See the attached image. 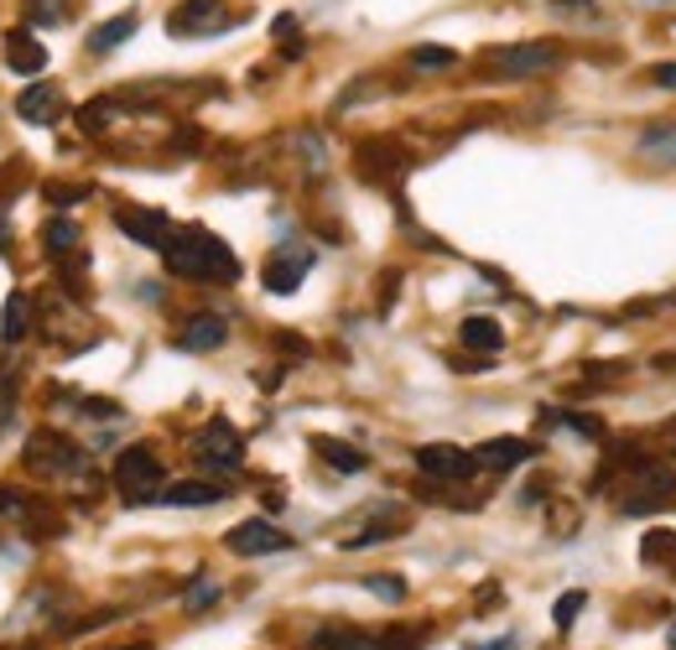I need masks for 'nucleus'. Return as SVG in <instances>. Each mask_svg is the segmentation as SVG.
<instances>
[{"instance_id":"nucleus-1","label":"nucleus","mask_w":676,"mask_h":650,"mask_svg":"<svg viewBox=\"0 0 676 650\" xmlns=\"http://www.w3.org/2000/svg\"><path fill=\"white\" fill-rule=\"evenodd\" d=\"M162 256H167V271L187 276V281H235L239 276L235 250H229L219 235H208V229H183V235H172V240L162 245Z\"/></svg>"},{"instance_id":"nucleus-2","label":"nucleus","mask_w":676,"mask_h":650,"mask_svg":"<svg viewBox=\"0 0 676 650\" xmlns=\"http://www.w3.org/2000/svg\"><path fill=\"white\" fill-rule=\"evenodd\" d=\"M115 489L131 505H152L162 495V458H156L152 447H125L115 458Z\"/></svg>"},{"instance_id":"nucleus-3","label":"nucleus","mask_w":676,"mask_h":650,"mask_svg":"<svg viewBox=\"0 0 676 650\" xmlns=\"http://www.w3.org/2000/svg\"><path fill=\"white\" fill-rule=\"evenodd\" d=\"M562 52L552 42H510V48H490L484 52V69L505 73V79H525V73H546L557 69Z\"/></svg>"},{"instance_id":"nucleus-4","label":"nucleus","mask_w":676,"mask_h":650,"mask_svg":"<svg viewBox=\"0 0 676 650\" xmlns=\"http://www.w3.org/2000/svg\"><path fill=\"white\" fill-rule=\"evenodd\" d=\"M235 21L239 17L224 0H183L167 17V32L172 37H214V32H224V27H235Z\"/></svg>"},{"instance_id":"nucleus-5","label":"nucleus","mask_w":676,"mask_h":650,"mask_svg":"<svg viewBox=\"0 0 676 650\" xmlns=\"http://www.w3.org/2000/svg\"><path fill=\"white\" fill-rule=\"evenodd\" d=\"M406 526L401 510H390V505H370V510H359L349 526H344V541L338 547L344 551H365V547H380V541H390L396 530Z\"/></svg>"},{"instance_id":"nucleus-6","label":"nucleus","mask_w":676,"mask_h":650,"mask_svg":"<svg viewBox=\"0 0 676 650\" xmlns=\"http://www.w3.org/2000/svg\"><path fill=\"white\" fill-rule=\"evenodd\" d=\"M198 463L203 468H224V474H239L245 463V437H239L224 416H214L208 427L198 432Z\"/></svg>"},{"instance_id":"nucleus-7","label":"nucleus","mask_w":676,"mask_h":650,"mask_svg":"<svg viewBox=\"0 0 676 650\" xmlns=\"http://www.w3.org/2000/svg\"><path fill=\"white\" fill-rule=\"evenodd\" d=\"M224 541H229L235 557H276V551L291 547V536L281 526H270V520H239Z\"/></svg>"},{"instance_id":"nucleus-8","label":"nucleus","mask_w":676,"mask_h":650,"mask_svg":"<svg viewBox=\"0 0 676 650\" xmlns=\"http://www.w3.org/2000/svg\"><path fill=\"white\" fill-rule=\"evenodd\" d=\"M27 458L42 474H79L84 468V453L68 443V437H58V432H37L32 443H27Z\"/></svg>"},{"instance_id":"nucleus-9","label":"nucleus","mask_w":676,"mask_h":650,"mask_svg":"<svg viewBox=\"0 0 676 650\" xmlns=\"http://www.w3.org/2000/svg\"><path fill=\"white\" fill-rule=\"evenodd\" d=\"M417 468H422L427 479H469L479 463H473V453H463L453 443H427V447H417Z\"/></svg>"},{"instance_id":"nucleus-10","label":"nucleus","mask_w":676,"mask_h":650,"mask_svg":"<svg viewBox=\"0 0 676 650\" xmlns=\"http://www.w3.org/2000/svg\"><path fill=\"white\" fill-rule=\"evenodd\" d=\"M313 250H303V245H287V250H276V256L266 260V291H276V297H287V291H297V281H303L307 271H313Z\"/></svg>"},{"instance_id":"nucleus-11","label":"nucleus","mask_w":676,"mask_h":650,"mask_svg":"<svg viewBox=\"0 0 676 650\" xmlns=\"http://www.w3.org/2000/svg\"><path fill=\"white\" fill-rule=\"evenodd\" d=\"M115 224L131 235V240L146 245V250H162V245L172 240V219L162 214V208H120Z\"/></svg>"},{"instance_id":"nucleus-12","label":"nucleus","mask_w":676,"mask_h":650,"mask_svg":"<svg viewBox=\"0 0 676 650\" xmlns=\"http://www.w3.org/2000/svg\"><path fill=\"white\" fill-rule=\"evenodd\" d=\"M63 110H68V100H63V89L58 84H32V89H21L17 94V115L27 125H58Z\"/></svg>"},{"instance_id":"nucleus-13","label":"nucleus","mask_w":676,"mask_h":650,"mask_svg":"<svg viewBox=\"0 0 676 650\" xmlns=\"http://www.w3.org/2000/svg\"><path fill=\"white\" fill-rule=\"evenodd\" d=\"M224 339H229V323H224L219 312H198V318L183 323L177 349H187V354H214V349H224Z\"/></svg>"},{"instance_id":"nucleus-14","label":"nucleus","mask_w":676,"mask_h":650,"mask_svg":"<svg viewBox=\"0 0 676 650\" xmlns=\"http://www.w3.org/2000/svg\"><path fill=\"white\" fill-rule=\"evenodd\" d=\"M531 458V443L525 437H490V443L473 447V463L479 468H515V463Z\"/></svg>"},{"instance_id":"nucleus-15","label":"nucleus","mask_w":676,"mask_h":650,"mask_svg":"<svg viewBox=\"0 0 676 650\" xmlns=\"http://www.w3.org/2000/svg\"><path fill=\"white\" fill-rule=\"evenodd\" d=\"M6 63H11V73H42L48 69V48L32 32H6Z\"/></svg>"},{"instance_id":"nucleus-16","label":"nucleus","mask_w":676,"mask_h":650,"mask_svg":"<svg viewBox=\"0 0 676 650\" xmlns=\"http://www.w3.org/2000/svg\"><path fill=\"white\" fill-rule=\"evenodd\" d=\"M224 489L208 479H183L172 484V489H162V505H177V510H203V505H219Z\"/></svg>"},{"instance_id":"nucleus-17","label":"nucleus","mask_w":676,"mask_h":650,"mask_svg":"<svg viewBox=\"0 0 676 650\" xmlns=\"http://www.w3.org/2000/svg\"><path fill=\"white\" fill-rule=\"evenodd\" d=\"M27 333H32V297H27V291H11L6 308H0V339L21 343Z\"/></svg>"},{"instance_id":"nucleus-18","label":"nucleus","mask_w":676,"mask_h":650,"mask_svg":"<svg viewBox=\"0 0 676 650\" xmlns=\"http://www.w3.org/2000/svg\"><path fill=\"white\" fill-rule=\"evenodd\" d=\"M313 447H318V458L328 463V468H338V474H365V468H370V458H365L359 447L338 443V437H313Z\"/></svg>"},{"instance_id":"nucleus-19","label":"nucleus","mask_w":676,"mask_h":650,"mask_svg":"<svg viewBox=\"0 0 676 650\" xmlns=\"http://www.w3.org/2000/svg\"><path fill=\"white\" fill-rule=\"evenodd\" d=\"M307 646L313 650H380L370 634L349 630V625H322L318 634H307Z\"/></svg>"},{"instance_id":"nucleus-20","label":"nucleus","mask_w":676,"mask_h":650,"mask_svg":"<svg viewBox=\"0 0 676 650\" xmlns=\"http://www.w3.org/2000/svg\"><path fill=\"white\" fill-rule=\"evenodd\" d=\"M458 339L469 343V349L500 354V349H505V328L494 323V318H463V328H458Z\"/></svg>"},{"instance_id":"nucleus-21","label":"nucleus","mask_w":676,"mask_h":650,"mask_svg":"<svg viewBox=\"0 0 676 650\" xmlns=\"http://www.w3.org/2000/svg\"><path fill=\"white\" fill-rule=\"evenodd\" d=\"M131 32H135V11H120V17L100 21V27L89 32V52H100V58H104V52H115Z\"/></svg>"},{"instance_id":"nucleus-22","label":"nucleus","mask_w":676,"mask_h":650,"mask_svg":"<svg viewBox=\"0 0 676 650\" xmlns=\"http://www.w3.org/2000/svg\"><path fill=\"white\" fill-rule=\"evenodd\" d=\"M641 152L656 156V162H676V121L656 125V131H645V136H641Z\"/></svg>"},{"instance_id":"nucleus-23","label":"nucleus","mask_w":676,"mask_h":650,"mask_svg":"<svg viewBox=\"0 0 676 650\" xmlns=\"http://www.w3.org/2000/svg\"><path fill=\"white\" fill-rule=\"evenodd\" d=\"M42 245H48L52 256H73V245H79V224H73V219H48Z\"/></svg>"},{"instance_id":"nucleus-24","label":"nucleus","mask_w":676,"mask_h":650,"mask_svg":"<svg viewBox=\"0 0 676 650\" xmlns=\"http://www.w3.org/2000/svg\"><path fill=\"white\" fill-rule=\"evenodd\" d=\"M110 121H115V100H89L84 110H79V125H84L89 136L110 131Z\"/></svg>"},{"instance_id":"nucleus-25","label":"nucleus","mask_w":676,"mask_h":650,"mask_svg":"<svg viewBox=\"0 0 676 650\" xmlns=\"http://www.w3.org/2000/svg\"><path fill=\"white\" fill-rule=\"evenodd\" d=\"M641 557H645L651 567H676V536H672V530H660V536H651Z\"/></svg>"},{"instance_id":"nucleus-26","label":"nucleus","mask_w":676,"mask_h":650,"mask_svg":"<svg viewBox=\"0 0 676 650\" xmlns=\"http://www.w3.org/2000/svg\"><path fill=\"white\" fill-rule=\"evenodd\" d=\"M365 588H370L375 599H386V603H401L406 599V582L396 578V572H375V578H365Z\"/></svg>"},{"instance_id":"nucleus-27","label":"nucleus","mask_w":676,"mask_h":650,"mask_svg":"<svg viewBox=\"0 0 676 650\" xmlns=\"http://www.w3.org/2000/svg\"><path fill=\"white\" fill-rule=\"evenodd\" d=\"M27 17H32L37 27H63L68 6H63V0H32V6H27Z\"/></svg>"},{"instance_id":"nucleus-28","label":"nucleus","mask_w":676,"mask_h":650,"mask_svg":"<svg viewBox=\"0 0 676 650\" xmlns=\"http://www.w3.org/2000/svg\"><path fill=\"white\" fill-rule=\"evenodd\" d=\"M583 603H588V594H562L557 609H552V619H557V630H573V619L583 615Z\"/></svg>"},{"instance_id":"nucleus-29","label":"nucleus","mask_w":676,"mask_h":650,"mask_svg":"<svg viewBox=\"0 0 676 650\" xmlns=\"http://www.w3.org/2000/svg\"><path fill=\"white\" fill-rule=\"evenodd\" d=\"M417 69H453V48H411Z\"/></svg>"},{"instance_id":"nucleus-30","label":"nucleus","mask_w":676,"mask_h":650,"mask_svg":"<svg viewBox=\"0 0 676 650\" xmlns=\"http://www.w3.org/2000/svg\"><path fill=\"white\" fill-rule=\"evenodd\" d=\"M214 599H219V582H214V578H198V582H193V588L183 594L187 609H208Z\"/></svg>"},{"instance_id":"nucleus-31","label":"nucleus","mask_w":676,"mask_h":650,"mask_svg":"<svg viewBox=\"0 0 676 650\" xmlns=\"http://www.w3.org/2000/svg\"><path fill=\"white\" fill-rule=\"evenodd\" d=\"M651 84L676 89V63H656V69H651Z\"/></svg>"},{"instance_id":"nucleus-32","label":"nucleus","mask_w":676,"mask_h":650,"mask_svg":"<svg viewBox=\"0 0 676 650\" xmlns=\"http://www.w3.org/2000/svg\"><path fill=\"white\" fill-rule=\"evenodd\" d=\"M79 198H89V188H52V204H79Z\"/></svg>"},{"instance_id":"nucleus-33","label":"nucleus","mask_w":676,"mask_h":650,"mask_svg":"<svg viewBox=\"0 0 676 650\" xmlns=\"http://www.w3.org/2000/svg\"><path fill=\"white\" fill-rule=\"evenodd\" d=\"M557 11H583V17H593V0H552Z\"/></svg>"},{"instance_id":"nucleus-34","label":"nucleus","mask_w":676,"mask_h":650,"mask_svg":"<svg viewBox=\"0 0 676 650\" xmlns=\"http://www.w3.org/2000/svg\"><path fill=\"white\" fill-rule=\"evenodd\" d=\"M479 650H521L515 640H494V646H479Z\"/></svg>"},{"instance_id":"nucleus-35","label":"nucleus","mask_w":676,"mask_h":650,"mask_svg":"<svg viewBox=\"0 0 676 650\" xmlns=\"http://www.w3.org/2000/svg\"><path fill=\"white\" fill-rule=\"evenodd\" d=\"M672 650H676V625H672Z\"/></svg>"},{"instance_id":"nucleus-36","label":"nucleus","mask_w":676,"mask_h":650,"mask_svg":"<svg viewBox=\"0 0 676 650\" xmlns=\"http://www.w3.org/2000/svg\"><path fill=\"white\" fill-rule=\"evenodd\" d=\"M131 650H141V646H131Z\"/></svg>"}]
</instances>
